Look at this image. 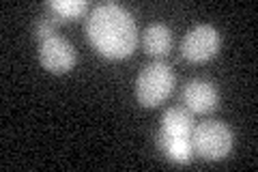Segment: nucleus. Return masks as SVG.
Returning <instances> with one entry per match:
<instances>
[{
    "label": "nucleus",
    "instance_id": "f257e3e1",
    "mask_svg": "<svg viewBox=\"0 0 258 172\" xmlns=\"http://www.w3.org/2000/svg\"><path fill=\"white\" fill-rule=\"evenodd\" d=\"M86 35L95 50L106 59H125L134 52L138 41L132 13L114 3L99 5L91 11L86 20Z\"/></svg>",
    "mask_w": 258,
    "mask_h": 172
},
{
    "label": "nucleus",
    "instance_id": "1a4fd4ad",
    "mask_svg": "<svg viewBox=\"0 0 258 172\" xmlns=\"http://www.w3.org/2000/svg\"><path fill=\"white\" fill-rule=\"evenodd\" d=\"M172 47V32L166 24H151L144 32V50L153 56H164Z\"/></svg>",
    "mask_w": 258,
    "mask_h": 172
},
{
    "label": "nucleus",
    "instance_id": "423d86ee",
    "mask_svg": "<svg viewBox=\"0 0 258 172\" xmlns=\"http://www.w3.org/2000/svg\"><path fill=\"white\" fill-rule=\"evenodd\" d=\"M217 91L211 82L205 80H191L187 82V86L183 88V101L191 112L207 114L217 108Z\"/></svg>",
    "mask_w": 258,
    "mask_h": 172
},
{
    "label": "nucleus",
    "instance_id": "f03ea898",
    "mask_svg": "<svg viewBox=\"0 0 258 172\" xmlns=\"http://www.w3.org/2000/svg\"><path fill=\"white\" fill-rule=\"evenodd\" d=\"M172 69L166 63H151L140 71L138 80H136V95H138V101L144 108H155L172 93Z\"/></svg>",
    "mask_w": 258,
    "mask_h": 172
},
{
    "label": "nucleus",
    "instance_id": "9b49d317",
    "mask_svg": "<svg viewBox=\"0 0 258 172\" xmlns=\"http://www.w3.org/2000/svg\"><path fill=\"white\" fill-rule=\"evenodd\" d=\"M37 35H39V39H47V37L56 35L54 32V22L43 18L41 22H39V26H37Z\"/></svg>",
    "mask_w": 258,
    "mask_h": 172
},
{
    "label": "nucleus",
    "instance_id": "6e6552de",
    "mask_svg": "<svg viewBox=\"0 0 258 172\" xmlns=\"http://www.w3.org/2000/svg\"><path fill=\"white\" fill-rule=\"evenodd\" d=\"M157 144H159V149L166 153V157L176 163H187L191 159V151H194L191 138H174V136L159 132Z\"/></svg>",
    "mask_w": 258,
    "mask_h": 172
},
{
    "label": "nucleus",
    "instance_id": "20e7f679",
    "mask_svg": "<svg viewBox=\"0 0 258 172\" xmlns=\"http://www.w3.org/2000/svg\"><path fill=\"white\" fill-rule=\"evenodd\" d=\"M220 50V32L209 24L194 26L183 39L181 52L189 63H205Z\"/></svg>",
    "mask_w": 258,
    "mask_h": 172
},
{
    "label": "nucleus",
    "instance_id": "7ed1b4c3",
    "mask_svg": "<svg viewBox=\"0 0 258 172\" xmlns=\"http://www.w3.org/2000/svg\"><path fill=\"white\" fill-rule=\"evenodd\" d=\"M191 144L205 159H224L232 149V132L220 121H205L194 127Z\"/></svg>",
    "mask_w": 258,
    "mask_h": 172
},
{
    "label": "nucleus",
    "instance_id": "0eeeda50",
    "mask_svg": "<svg viewBox=\"0 0 258 172\" xmlns=\"http://www.w3.org/2000/svg\"><path fill=\"white\" fill-rule=\"evenodd\" d=\"M161 132L174 138H191L194 132V119L187 110L170 108L161 117Z\"/></svg>",
    "mask_w": 258,
    "mask_h": 172
},
{
    "label": "nucleus",
    "instance_id": "39448f33",
    "mask_svg": "<svg viewBox=\"0 0 258 172\" xmlns=\"http://www.w3.org/2000/svg\"><path fill=\"white\" fill-rule=\"evenodd\" d=\"M39 63L52 73H67L76 65V50L67 39L52 35L39 43Z\"/></svg>",
    "mask_w": 258,
    "mask_h": 172
},
{
    "label": "nucleus",
    "instance_id": "9d476101",
    "mask_svg": "<svg viewBox=\"0 0 258 172\" xmlns=\"http://www.w3.org/2000/svg\"><path fill=\"white\" fill-rule=\"evenodd\" d=\"M88 3L86 0H52L50 3V9L58 15V18H76V15H80L82 11H86Z\"/></svg>",
    "mask_w": 258,
    "mask_h": 172
}]
</instances>
